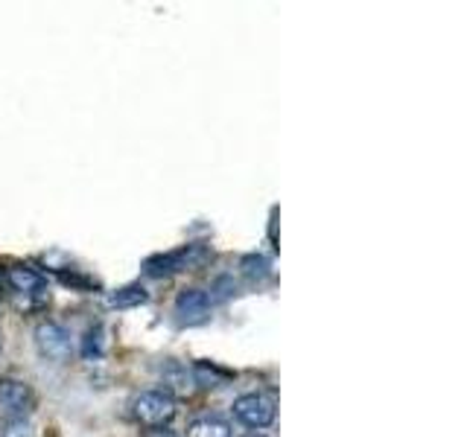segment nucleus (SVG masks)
Here are the masks:
<instances>
[{
  "label": "nucleus",
  "instance_id": "nucleus-1",
  "mask_svg": "<svg viewBox=\"0 0 467 437\" xmlns=\"http://www.w3.org/2000/svg\"><path fill=\"white\" fill-rule=\"evenodd\" d=\"M208 259H211V251H208V248L199 245V242H193V245L179 248V251L150 257V259H146V274L164 277V274H179V271H196V269H202Z\"/></svg>",
  "mask_w": 467,
  "mask_h": 437
},
{
  "label": "nucleus",
  "instance_id": "nucleus-2",
  "mask_svg": "<svg viewBox=\"0 0 467 437\" xmlns=\"http://www.w3.org/2000/svg\"><path fill=\"white\" fill-rule=\"evenodd\" d=\"M131 414H135L138 422H143L146 429L152 426H167V422L175 417V400L170 391H140L135 400H131Z\"/></svg>",
  "mask_w": 467,
  "mask_h": 437
},
{
  "label": "nucleus",
  "instance_id": "nucleus-3",
  "mask_svg": "<svg viewBox=\"0 0 467 437\" xmlns=\"http://www.w3.org/2000/svg\"><path fill=\"white\" fill-rule=\"evenodd\" d=\"M36 408V393L21 379L0 376V420H26Z\"/></svg>",
  "mask_w": 467,
  "mask_h": 437
},
{
  "label": "nucleus",
  "instance_id": "nucleus-4",
  "mask_svg": "<svg viewBox=\"0 0 467 437\" xmlns=\"http://www.w3.org/2000/svg\"><path fill=\"white\" fill-rule=\"evenodd\" d=\"M234 417H237L245 429H266L275 422V400L266 397V393H243V397L234 400Z\"/></svg>",
  "mask_w": 467,
  "mask_h": 437
},
{
  "label": "nucleus",
  "instance_id": "nucleus-5",
  "mask_svg": "<svg viewBox=\"0 0 467 437\" xmlns=\"http://www.w3.org/2000/svg\"><path fill=\"white\" fill-rule=\"evenodd\" d=\"M36 347L41 359L58 364L70 353V335L62 324H56V320H44V324L36 327Z\"/></svg>",
  "mask_w": 467,
  "mask_h": 437
},
{
  "label": "nucleus",
  "instance_id": "nucleus-6",
  "mask_svg": "<svg viewBox=\"0 0 467 437\" xmlns=\"http://www.w3.org/2000/svg\"><path fill=\"white\" fill-rule=\"evenodd\" d=\"M175 315H179V320L187 327L204 324V320L211 318V295L202 289L179 291V298H175Z\"/></svg>",
  "mask_w": 467,
  "mask_h": 437
},
{
  "label": "nucleus",
  "instance_id": "nucleus-7",
  "mask_svg": "<svg viewBox=\"0 0 467 437\" xmlns=\"http://www.w3.org/2000/svg\"><path fill=\"white\" fill-rule=\"evenodd\" d=\"M4 283L9 286V291H15V295H38V291H44V286H47V280L29 266H9L4 271Z\"/></svg>",
  "mask_w": 467,
  "mask_h": 437
},
{
  "label": "nucleus",
  "instance_id": "nucleus-8",
  "mask_svg": "<svg viewBox=\"0 0 467 437\" xmlns=\"http://www.w3.org/2000/svg\"><path fill=\"white\" fill-rule=\"evenodd\" d=\"M187 437H231V426L219 414H202L187 426Z\"/></svg>",
  "mask_w": 467,
  "mask_h": 437
},
{
  "label": "nucleus",
  "instance_id": "nucleus-9",
  "mask_svg": "<svg viewBox=\"0 0 467 437\" xmlns=\"http://www.w3.org/2000/svg\"><path fill=\"white\" fill-rule=\"evenodd\" d=\"M146 300H150V295H146L140 286H123V289H117L114 295L109 298V303L117 306V310H131V306H143Z\"/></svg>",
  "mask_w": 467,
  "mask_h": 437
},
{
  "label": "nucleus",
  "instance_id": "nucleus-10",
  "mask_svg": "<svg viewBox=\"0 0 467 437\" xmlns=\"http://www.w3.org/2000/svg\"><path fill=\"white\" fill-rule=\"evenodd\" d=\"M240 274L245 277L248 283H263L269 277V262L263 259L260 254H248L240 262Z\"/></svg>",
  "mask_w": 467,
  "mask_h": 437
},
{
  "label": "nucleus",
  "instance_id": "nucleus-11",
  "mask_svg": "<svg viewBox=\"0 0 467 437\" xmlns=\"http://www.w3.org/2000/svg\"><path fill=\"white\" fill-rule=\"evenodd\" d=\"M0 437H33V429H29L26 420H12V422H6V426H4Z\"/></svg>",
  "mask_w": 467,
  "mask_h": 437
},
{
  "label": "nucleus",
  "instance_id": "nucleus-12",
  "mask_svg": "<svg viewBox=\"0 0 467 437\" xmlns=\"http://www.w3.org/2000/svg\"><path fill=\"white\" fill-rule=\"evenodd\" d=\"M140 437H179V432H172L170 426H152V429H143Z\"/></svg>",
  "mask_w": 467,
  "mask_h": 437
},
{
  "label": "nucleus",
  "instance_id": "nucleus-13",
  "mask_svg": "<svg viewBox=\"0 0 467 437\" xmlns=\"http://www.w3.org/2000/svg\"><path fill=\"white\" fill-rule=\"evenodd\" d=\"M243 437H266L263 432H248V434H243Z\"/></svg>",
  "mask_w": 467,
  "mask_h": 437
}]
</instances>
